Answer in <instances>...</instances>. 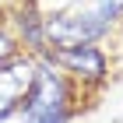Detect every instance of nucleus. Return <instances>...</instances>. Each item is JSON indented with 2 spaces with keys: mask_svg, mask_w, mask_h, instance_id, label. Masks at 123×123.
<instances>
[{
  "mask_svg": "<svg viewBox=\"0 0 123 123\" xmlns=\"http://www.w3.org/2000/svg\"><path fill=\"white\" fill-rule=\"evenodd\" d=\"M120 14H123V0H70V7L42 18L46 49L92 46L109 35Z\"/></svg>",
  "mask_w": 123,
  "mask_h": 123,
  "instance_id": "f257e3e1",
  "label": "nucleus"
},
{
  "mask_svg": "<svg viewBox=\"0 0 123 123\" xmlns=\"http://www.w3.org/2000/svg\"><path fill=\"white\" fill-rule=\"evenodd\" d=\"M18 113L25 123H67L74 116L70 81L46 53H42L39 63H32V81L21 95Z\"/></svg>",
  "mask_w": 123,
  "mask_h": 123,
  "instance_id": "f03ea898",
  "label": "nucleus"
},
{
  "mask_svg": "<svg viewBox=\"0 0 123 123\" xmlns=\"http://www.w3.org/2000/svg\"><path fill=\"white\" fill-rule=\"evenodd\" d=\"M46 56L63 70V74H74L77 81L85 85H102L109 77V60L98 46H63V49H46Z\"/></svg>",
  "mask_w": 123,
  "mask_h": 123,
  "instance_id": "7ed1b4c3",
  "label": "nucleus"
},
{
  "mask_svg": "<svg viewBox=\"0 0 123 123\" xmlns=\"http://www.w3.org/2000/svg\"><path fill=\"white\" fill-rule=\"evenodd\" d=\"M28 81H32V60H14L11 67L0 70V123L11 113H18Z\"/></svg>",
  "mask_w": 123,
  "mask_h": 123,
  "instance_id": "20e7f679",
  "label": "nucleus"
},
{
  "mask_svg": "<svg viewBox=\"0 0 123 123\" xmlns=\"http://www.w3.org/2000/svg\"><path fill=\"white\" fill-rule=\"evenodd\" d=\"M11 25L18 28V39H21V42H25L28 49H35V53H46V32H42V14L35 11V4H32V0L18 4V11H14Z\"/></svg>",
  "mask_w": 123,
  "mask_h": 123,
  "instance_id": "39448f33",
  "label": "nucleus"
},
{
  "mask_svg": "<svg viewBox=\"0 0 123 123\" xmlns=\"http://www.w3.org/2000/svg\"><path fill=\"white\" fill-rule=\"evenodd\" d=\"M14 60H21V46H18V39L11 35L7 28H0V70L11 67Z\"/></svg>",
  "mask_w": 123,
  "mask_h": 123,
  "instance_id": "423d86ee",
  "label": "nucleus"
}]
</instances>
